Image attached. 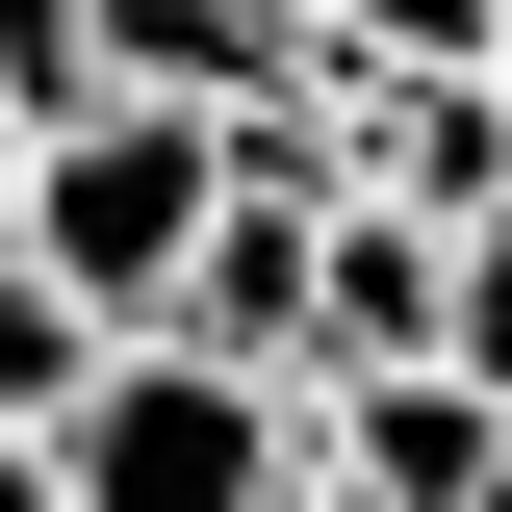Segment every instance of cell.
I'll return each instance as SVG.
<instances>
[{"label":"cell","instance_id":"obj_1","mask_svg":"<svg viewBox=\"0 0 512 512\" xmlns=\"http://www.w3.org/2000/svg\"><path fill=\"white\" fill-rule=\"evenodd\" d=\"M205 231H231V128H180V103H77V128H26V256H52L103 333L180 308Z\"/></svg>","mask_w":512,"mask_h":512},{"label":"cell","instance_id":"obj_2","mask_svg":"<svg viewBox=\"0 0 512 512\" xmlns=\"http://www.w3.org/2000/svg\"><path fill=\"white\" fill-rule=\"evenodd\" d=\"M52 487H77V512H282V487H308V410L231 384V359H180V333H128L103 410L52 436Z\"/></svg>","mask_w":512,"mask_h":512},{"label":"cell","instance_id":"obj_3","mask_svg":"<svg viewBox=\"0 0 512 512\" xmlns=\"http://www.w3.org/2000/svg\"><path fill=\"white\" fill-rule=\"evenodd\" d=\"M333 128H359V205L384 231H436V256L512 231V77H333Z\"/></svg>","mask_w":512,"mask_h":512},{"label":"cell","instance_id":"obj_4","mask_svg":"<svg viewBox=\"0 0 512 512\" xmlns=\"http://www.w3.org/2000/svg\"><path fill=\"white\" fill-rule=\"evenodd\" d=\"M487 461H512V410L461 359H384V384L308 410V487H359V512H487Z\"/></svg>","mask_w":512,"mask_h":512},{"label":"cell","instance_id":"obj_5","mask_svg":"<svg viewBox=\"0 0 512 512\" xmlns=\"http://www.w3.org/2000/svg\"><path fill=\"white\" fill-rule=\"evenodd\" d=\"M308 0H103V103H180V128H256V103H308Z\"/></svg>","mask_w":512,"mask_h":512},{"label":"cell","instance_id":"obj_6","mask_svg":"<svg viewBox=\"0 0 512 512\" xmlns=\"http://www.w3.org/2000/svg\"><path fill=\"white\" fill-rule=\"evenodd\" d=\"M436 308H461V256L384 231V205H333V231H308V410L384 384V359H436Z\"/></svg>","mask_w":512,"mask_h":512},{"label":"cell","instance_id":"obj_7","mask_svg":"<svg viewBox=\"0 0 512 512\" xmlns=\"http://www.w3.org/2000/svg\"><path fill=\"white\" fill-rule=\"evenodd\" d=\"M103 359H128V333L77 308L52 256H0V436H77V410H103Z\"/></svg>","mask_w":512,"mask_h":512},{"label":"cell","instance_id":"obj_8","mask_svg":"<svg viewBox=\"0 0 512 512\" xmlns=\"http://www.w3.org/2000/svg\"><path fill=\"white\" fill-rule=\"evenodd\" d=\"M333 77H512V0H308Z\"/></svg>","mask_w":512,"mask_h":512},{"label":"cell","instance_id":"obj_9","mask_svg":"<svg viewBox=\"0 0 512 512\" xmlns=\"http://www.w3.org/2000/svg\"><path fill=\"white\" fill-rule=\"evenodd\" d=\"M103 103V0H0V128H77Z\"/></svg>","mask_w":512,"mask_h":512},{"label":"cell","instance_id":"obj_10","mask_svg":"<svg viewBox=\"0 0 512 512\" xmlns=\"http://www.w3.org/2000/svg\"><path fill=\"white\" fill-rule=\"evenodd\" d=\"M436 359H461V384H487V410H512V231L461 256V308H436Z\"/></svg>","mask_w":512,"mask_h":512},{"label":"cell","instance_id":"obj_11","mask_svg":"<svg viewBox=\"0 0 512 512\" xmlns=\"http://www.w3.org/2000/svg\"><path fill=\"white\" fill-rule=\"evenodd\" d=\"M0 512H77V487H52V436H0Z\"/></svg>","mask_w":512,"mask_h":512},{"label":"cell","instance_id":"obj_12","mask_svg":"<svg viewBox=\"0 0 512 512\" xmlns=\"http://www.w3.org/2000/svg\"><path fill=\"white\" fill-rule=\"evenodd\" d=\"M0 256H26V128H0Z\"/></svg>","mask_w":512,"mask_h":512},{"label":"cell","instance_id":"obj_13","mask_svg":"<svg viewBox=\"0 0 512 512\" xmlns=\"http://www.w3.org/2000/svg\"><path fill=\"white\" fill-rule=\"evenodd\" d=\"M487 512H512V461H487Z\"/></svg>","mask_w":512,"mask_h":512}]
</instances>
